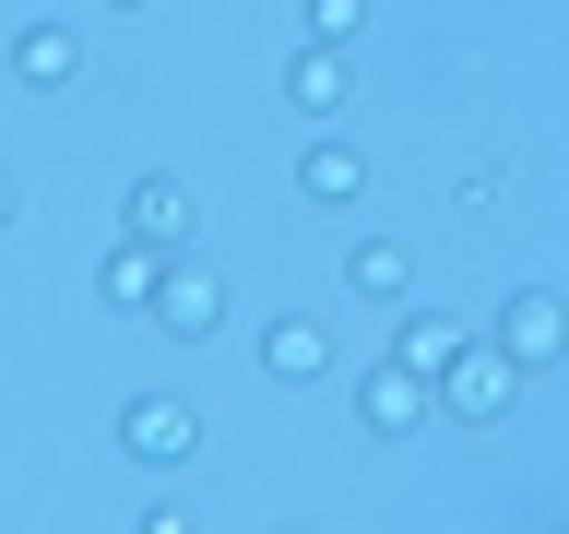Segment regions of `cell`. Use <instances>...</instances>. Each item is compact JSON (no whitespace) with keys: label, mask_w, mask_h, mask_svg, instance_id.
<instances>
[{"label":"cell","mask_w":569,"mask_h":534,"mask_svg":"<svg viewBox=\"0 0 569 534\" xmlns=\"http://www.w3.org/2000/svg\"><path fill=\"white\" fill-rule=\"evenodd\" d=\"M522 380H533L522 356L498 345V333H475V345H462L451 368H439V416H462V427H498L510 404H522Z\"/></svg>","instance_id":"obj_1"},{"label":"cell","mask_w":569,"mask_h":534,"mask_svg":"<svg viewBox=\"0 0 569 534\" xmlns=\"http://www.w3.org/2000/svg\"><path fill=\"white\" fill-rule=\"evenodd\" d=\"M284 107H297L309 131H332V119L356 107V48H332V36H297V48H284Z\"/></svg>","instance_id":"obj_2"},{"label":"cell","mask_w":569,"mask_h":534,"mask_svg":"<svg viewBox=\"0 0 569 534\" xmlns=\"http://www.w3.org/2000/svg\"><path fill=\"white\" fill-rule=\"evenodd\" d=\"M119 452L154 463V475L190 463V452H202V404H178V392H131V404H119Z\"/></svg>","instance_id":"obj_3"},{"label":"cell","mask_w":569,"mask_h":534,"mask_svg":"<svg viewBox=\"0 0 569 534\" xmlns=\"http://www.w3.org/2000/svg\"><path fill=\"white\" fill-rule=\"evenodd\" d=\"M142 320H154L167 345H202L213 320H226V285H213L202 249H178V261H167V285H154V309H142Z\"/></svg>","instance_id":"obj_4"},{"label":"cell","mask_w":569,"mask_h":534,"mask_svg":"<svg viewBox=\"0 0 569 534\" xmlns=\"http://www.w3.org/2000/svg\"><path fill=\"white\" fill-rule=\"evenodd\" d=\"M427 416H439V380L403 368V356H380V368L356 380V427H368V439H403V427H427Z\"/></svg>","instance_id":"obj_5"},{"label":"cell","mask_w":569,"mask_h":534,"mask_svg":"<svg viewBox=\"0 0 569 534\" xmlns=\"http://www.w3.org/2000/svg\"><path fill=\"white\" fill-rule=\"evenodd\" d=\"M119 226L154 238V249H190V238H202V202H190V178H178V167H142L131 202H119Z\"/></svg>","instance_id":"obj_6"},{"label":"cell","mask_w":569,"mask_h":534,"mask_svg":"<svg viewBox=\"0 0 569 534\" xmlns=\"http://www.w3.org/2000/svg\"><path fill=\"white\" fill-rule=\"evenodd\" d=\"M487 333L522 356V368H558V356H569V297H558V285H522V297H510Z\"/></svg>","instance_id":"obj_7"},{"label":"cell","mask_w":569,"mask_h":534,"mask_svg":"<svg viewBox=\"0 0 569 534\" xmlns=\"http://www.w3.org/2000/svg\"><path fill=\"white\" fill-rule=\"evenodd\" d=\"M297 190H309L320 214L368 202V142H345V131H309V155H297Z\"/></svg>","instance_id":"obj_8"},{"label":"cell","mask_w":569,"mask_h":534,"mask_svg":"<svg viewBox=\"0 0 569 534\" xmlns=\"http://www.w3.org/2000/svg\"><path fill=\"white\" fill-rule=\"evenodd\" d=\"M320 368H332V333H320L309 309H273V320H261V380H284V392H309Z\"/></svg>","instance_id":"obj_9"},{"label":"cell","mask_w":569,"mask_h":534,"mask_svg":"<svg viewBox=\"0 0 569 534\" xmlns=\"http://www.w3.org/2000/svg\"><path fill=\"white\" fill-rule=\"evenodd\" d=\"M167 261H178V249H154V238H131V226H119V238H107V261H96V297H107V309H154Z\"/></svg>","instance_id":"obj_10"},{"label":"cell","mask_w":569,"mask_h":534,"mask_svg":"<svg viewBox=\"0 0 569 534\" xmlns=\"http://www.w3.org/2000/svg\"><path fill=\"white\" fill-rule=\"evenodd\" d=\"M12 83H24V96H71V83H83V36L71 24H24L12 36Z\"/></svg>","instance_id":"obj_11"},{"label":"cell","mask_w":569,"mask_h":534,"mask_svg":"<svg viewBox=\"0 0 569 534\" xmlns=\"http://www.w3.org/2000/svg\"><path fill=\"white\" fill-rule=\"evenodd\" d=\"M345 285L368 297V309H403V297H416V249H403V238H356L345 249Z\"/></svg>","instance_id":"obj_12"},{"label":"cell","mask_w":569,"mask_h":534,"mask_svg":"<svg viewBox=\"0 0 569 534\" xmlns=\"http://www.w3.org/2000/svg\"><path fill=\"white\" fill-rule=\"evenodd\" d=\"M462 345H475V320H462V309H403V333H391V356H403V368H427V380H439Z\"/></svg>","instance_id":"obj_13"},{"label":"cell","mask_w":569,"mask_h":534,"mask_svg":"<svg viewBox=\"0 0 569 534\" xmlns=\"http://www.w3.org/2000/svg\"><path fill=\"white\" fill-rule=\"evenodd\" d=\"M297 36H332V48H356V36H368V0H297Z\"/></svg>","instance_id":"obj_14"},{"label":"cell","mask_w":569,"mask_h":534,"mask_svg":"<svg viewBox=\"0 0 569 534\" xmlns=\"http://www.w3.org/2000/svg\"><path fill=\"white\" fill-rule=\"evenodd\" d=\"M12 214H24V190H12V167H0V226H12Z\"/></svg>","instance_id":"obj_15"},{"label":"cell","mask_w":569,"mask_h":534,"mask_svg":"<svg viewBox=\"0 0 569 534\" xmlns=\"http://www.w3.org/2000/svg\"><path fill=\"white\" fill-rule=\"evenodd\" d=\"M96 12H154V0H96Z\"/></svg>","instance_id":"obj_16"}]
</instances>
